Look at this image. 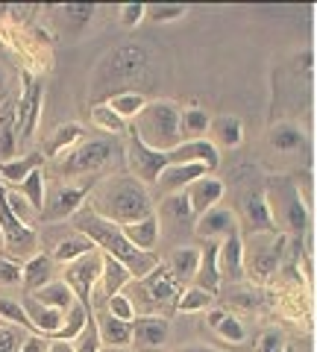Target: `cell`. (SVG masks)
<instances>
[{
	"mask_svg": "<svg viewBox=\"0 0 317 352\" xmlns=\"http://www.w3.org/2000/svg\"><path fill=\"white\" fill-rule=\"evenodd\" d=\"M47 352H74V344H71V340H50Z\"/></svg>",
	"mask_w": 317,
	"mask_h": 352,
	"instance_id": "7bdbcfd3",
	"label": "cell"
},
{
	"mask_svg": "<svg viewBox=\"0 0 317 352\" xmlns=\"http://www.w3.org/2000/svg\"><path fill=\"white\" fill-rule=\"evenodd\" d=\"M74 223H76V229H80L85 238H91V244L100 250V252H106V256H112V258L121 261L124 267L133 273V282L135 279H144L147 273H153L162 264L156 258V252L138 250L133 241L124 235L121 226L112 223V220H106V217H100L89 203H85L80 212L74 214Z\"/></svg>",
	"mask_w": 317,
	"mask_h": 352,
	"instance_id": "6da1fadb",
	"label": "cell"
},
{
	"mask_svg": "<svg viewBox=\"0 0 317 352\" xmlns=\"http://www.w3.org/2000/svg\"><path fill=\"white\" fill-rule=\"evenodd\" d=\"M212 126L209 115L203 112L200 106H188L182 109V124H179V132H182V141H200L203 132Z\"/></svg>",
	"mask_w": 317,
	"mask_h": 352,
	"instance_id": "83f0119b",
	"label": "cell"
},
{
	"mask_svg": "<svg viewBox=\"0 0 317 352\" xmlns=\"http://www.w3.org/2000/svg\"><path fill=\"white\" fill-rule=\"evenodd\" d=\"M238 261H241V244H238V235L235 232H229L226 241H221V252H217L221 276H223V270H235Z\"/></svg>",
	"mask_w": 317,
	"mask_h": 352,
	"instance_id": "e575fe53",
	"label": "cell"
},
{
	"mask_svg": "<svg viewBox=\"0 0 317 352\" xmlns=\"http://www.w3.org/2000/svg\"><path fill=\"white\" fill-rule=\"evenodd\" d=\"M94 314V308L91 305H85L76 300L68 311H65V323L59 329V335L56 338H50V340H76V335L85 329V323H89V317Z\"/></svg>",
	"mask_w": 317,
	"mask_h": 352,
	"instance_id": "d4e9b609",
	"label": "cell"
},
{
	"mask_svg": "<svg viewBox=\"0 0 317 352\" xmlns=\"http://www.w3.org/2000/svg\"><path fill=\"white\" fill-rule=\"evenodd\" d=\"M0 317H3V323L18 326V329H30V332L36 335V329H32L30 317H27L24 302H18V300H6V296H0Z\"/></svg>",
	"mask_w": 317,
	"mask_h": 352,
	"instance_id": "d6a6232c",
	"label": "cell"
},
{
	"mask_svg": "<svg viewBox=\"0 0 317 352\" xmlns=\"http://www.w3.org/2000/svg\"><path fill=\"white\" fill-rule=\"evenodd\" d=\"M41 162H45V153H27V156H21V159L0 162V182L3 185H21L32 170L41 168Z\"/></svg>",
	"mask_w": 317,
	"mask_h": 352,
	"instance_id": "ac0fdd59",
	"label": "cell"
},
{
	"mask_svg": "<svg viewBox=\"0 0 317 352\" xmlns=\"http://www.w3.org/2000/svg\"><path fill=\"white\" fill-rule=\"evenodd\" d=\"M89 194H91V185H62V188H56L45 200L41 217H45V220L74 217L85 203H89Z\"/></svg>",
	"mask_w": 317,
	"mask_h": 352,
	"instance_id": "30bf717a",
	"label": "cell"
},
{
	"mask_svg": "<svg viewBox=\"0 0 317 352\" xmlns=\"http://www.w3.org/2000/svg\"><path fill=\"white\" fill-rule=\"evenodd\" d=\"M6 188L18 191L32 208H36V212H41V208H45L47 194H45V173H41V168H39V170H32L21 185H6Z\"/></svg>",
	"mask_w": 317,
	"mask_h": 352,
	"instance_id": "484cf974",
	"label": "cell"
},
{
	"mask_svg": "<svg viewBox=\"0 0 317 352\" xmlns=\"http://www.w3.org/2000/svg\"><path fill=\"white\" fill-rule=\"evenodd\" d=\"M30 296L36 302L47 305V308H56V311H62V314L76 302V296H74V291L68 288V282H65V279H53L50 285H45V288H39V291H32Z\"/></svg>",
	"mask_w": 317,
	"mask_h": 352,
	"instance_id": "d6986e66",
	"label": "cell"
},
{
	"mask_svg": "<svg viewBox=\"0 0 317 352\" xmlns=\"http://www.w3.org/2000/svg\"><path fill=\"white\" fill-rule=\"evenodd\" d=\"M182 12H185V6H156V9H150L153 21H173V18H179Z\"/></svg>",
	"mask_w": 317,
	"mask_h": 352,
	"instance_id": "b9f144b4",
	"label": "cell"
},
{
	"mask_svg": "<svg viewBox=\"0 0 317 352\" xmlns=\"http://www.w3.org/2000/svg\"><path fill=\"white\" fill-rule=\"evenodd\" d=\"M24 329L18 326H0V352H21V346H24Z\"/></svg>",
	"mask_w": 317,
	"mask_h": 352,
	"instance_id": "74e56055",
	"label": "cell"
},
{
	"mask_svg": "<svg viewBox=\"0 0 317 352\" xmlns=\"http://www.w3.org/2000/svg\"><path fill=\"white\" fill-rule=\"evenodd\" d=\"M109 106H112L124 120H135L147 109V97L138 94V91H124V94H115L112 100H109Z\"/></svg>",
	"mask_w": 317,
	"mask_h": 352,
	"instance_id": "f546056e",
	"label": "cell"
},
{
	"mask_svg": "<svg viewBox=\"0 0 317 352\" xmlns=\"http://www.w3.org/2000/svg\"><path fill=\"white\" fill-rule=\"evenodd\" d=\"M215 132L223 147H235L241 141V124H238V118H221L215 124Z\"/></svg>",
	"mask_w": 317,
	"mask_h": 352,
	"instance_id": "8d00e7d4",
	"label": "cell"
},
{
	"mask_svg": "<svg viewBox=\"0 0 317 352\" xmlns=\"http://www.w3.org/2000/svg\"><path fill=\"white\" fill-rule=\"evenodd\" d=\"M182 109L171 100H156V103H147V109L135 118L133 129L141 135L147 147L153 150H173L182 144Z\"/></svg>",
	"mask_w": 317,
	"mask_h": 352,
	"instance_id": "3957f363",
	"label": "cell"
},
{
	"mask_svg": "<svg viewBox=\"0 0 317 352\" xmlns=\"http://www.w3.org/2000/svg\"><path fill=\"white\" fill-rule=\"evenodd\" d=\"M182 291H185V285H179L177 279H173L168 264H159V267L153 273H147L144 279H135V294H138L135 311H138V305L144 308V314L177 308Z\"/></svg>",
	"mask_w": 317,
	"mask_h": 352,
	"instance_id": "277c9868",
	"label": "cell"
},
{
	"mask_svg": "<svg viewBox=\"0 0 317 352\" xmlns=\"http://www.w3.org/2000/svg\"><path fill=\"white\" fill-rule=\"evenodd\" d=\"M197 267H200V250L197 247H179L168 261V270L173 273V279L185 285V288H188V282H194Z\"/></svg>",
	"mask_w": 317,
	"mask_h": 352,
	"instance_id": "44dd1931",
	"label": "cell"
},
{
	"mask_svg": "<svg viewBox=\"0 0 317 352\" xmlns=\"http://www.w3.org/2000/svg\"><path fill=\"white\" fill-rule=\"evenodd\" d=\"M0 282L3 285H24V264L15 258H0Z\"/></svg>",
	"mask_w": 317,
	"mask_h": 352,
	"instance_id": "f35d334b",
	"label": "cell"
},
{
	"mask_svg": "<svg viewBox=\"0 0 317 352\" xmlns=\"http://www.w3.org/2000/svg\"><path fill=\"white\" fill-rule=\"evenodd\" d=\"M91 124L97 129H106V132H112V135H121V132H127V120L115 112L112 106H94L91 109Z\"/></svg>",
	"mask_w": 317,
	"mask_h": 352,
	"instance_id": "1f68e13d",
	"label": "cell"
},
{
	"mask_svg": "<svg viewBox=\"0 0 317 352\" xmlns=\"http://www.w3.org/2000/svg\"><path fill=\"white\" fill-rule=\"evenodd\" d=\"M97 247L91 244V238H85L83 232H76L71 238H62L56 247H53V261H59V264H71L76 258H83V256H89V252H94Z\"/></svg>",
	"mask_w": 317,
	"mask_h": 352,
	"instance_id": "603a6c76",
	"label": "cell"
},
{
	"mask_svg": "<svg viewBox=\"0 0 317 352\" xmlns=\"http://www.w3.org/2000/svg\"><path fill=\"white\" fill-rule=\"evenodd\" d=\"M100 276H103V252L100 250L65 264V282H68V288L74 291L76 300L85 305H91V294L97 288V282H100Z\"/></svg>",
	"mask_w": 317,
	"mask_h": 352,
	"instance_id": "9c48e42d",
	"label": "cell"
},
{
	"mask_svg": "<svg viewBox=\"0 0 317 352\" xmlns=\"http://www.w3.org/2000/svg\"><path fill=\"white\" fill-rule=\"evenodd\" d=\"M94 320H97V329H100V338H103V346H129L133 344V323L127 320H118L115 314H109L106 308H97L94 311Z\"/></svg>",
	"mask_w": 317,
	"mask_h": 352,
	"instance_id": "9a60e30c",
	"label": "cell"
},
{
	"mask_svg": "<svg viewBox=\"0 0 317 352\" xmlns=\"http://www.w3.org/2000/svg\"><path fill=\"white\" fill-rule=\"evenodd\" d=\"M0 232H3V250L9 252V258L15 256H24L36 247V232L21 220L12 206H9V197H6V185L0 182Z\"/></svg>",
	"mask_w": 317,
	"mask_h": 352,
	"instance_id": "ba28073f",
	"label": "cell"
},
{
	"mask_svg": "<svg viewBox=\"0 0 317 352\" xmlns=\"http://www.w3.org/2000/svg\"><path fill=\"white\" fill-rule=\"evenodd\" d=\"M215 302V294L209 291H203V288H197V285H188V288L182 291L179 296V305H177V311L182 314H194V311H209Z\"/></svg>",
	"mask_w": 317,
	"mask_h": 352,
	"instance_id": "4dcf8cb0",
	"label": "cell"
},
{
	"mask_svg": "<svg viewBox=\"0 0 317 352\" xmlns=\"http://www.w3.org/2000/svg\"><path fill=\"white\" fill-rule=\"evenodd\" d=\"M197 232L206 235V238H223V232H232V214L226 208L215 206L212 212H206L197 223Z\"/></svg>",
	"mask_w": 317,
	"mask_h": 352,
	"instance_id": "4316f807",
	"label": "cell"
},
{
	"mask_svg": "<svg viewBox=\"0 0 317 352\" xmlns=\"http://www.w3.org/2000/svg\"><path fill=\"white\" fill-rule=\"evenodd\" d=\"M129 141H127V164H129V173L135 176L138 182L144 185H156L162 179V173L171 168V150H153L141 141L138 132L129 126Z\"/></svg>",
	"mask_w": 317,
	"mask_h": 352,
	"instance_id": "5b68a950",
	"label": "cell"
},
{
	"mask_svg": "<svg viewBox=\"0 0 317 352\" xmlns=\"http://www.w3.org/2000/svg\"><path fill=\"white\" fill-rule=\"evenodd\" d=\"M21 302H24V308H27V317H30L32 329H36V335H45V338H56V335H59V329H62V323H65V314H62V311L36 302L30 294H27Z\"/></svg>",
	"mask_w": 317,
	"mask_h": 352,
	"instance_id": "5bb4252c",
	"label": "cell"
},
{
	"mask_svg": "<svg viewBox=\"0 0 317 352\" xmlns=\"http://www.w3.org/2000/svg\"><path fill=\"white\" fill-rule=\"evenodd\" d=\"M71 344H74V352H103V338H100V329H97L94 314L89 317L85 329L76 335V340H71Z\"/></svg>",
	"mask_w": 317,
	"mask_h": 352,
	"instance_id": "836d02e7",
	"label": "cell"
},
{
	"mask_svg": "<svg viewBox=\"0 0 317 352\" xmlns=\"http://www.w3.org/2000/svg\"><path fill=\"white\" fill-rule=\"evenodd\" d=\"M106 311H109V314H115L118 320H127V323H133V320H135V305H133V300H129L127 288H124L121 294H115L112 300L106 302Z\"/></svg>",
	"mask_w": 317,
	"mask_h": 352,
	"instance_id": "d590c367",
	"label": "cell"
},
{
	"mask_svg": "<svg viewBox=\"0 0 317 352\" xmlns=\"http://www.w3.org/2000/svg\"><path fill=\"white\" fill-rule=\"evenodd\" d=\"M50 349V338L45 335H27L24 346H21V352H47Z\"/></svg>",
	"mask_w": 317,
	"mask_h": 352,
	"instance_id": "60d3db41",
	"label": "cell"
},
{
	"mask_svg": "<svg viewBox=\"0 0 317 352\" xmlns=\"http://www.w3.org/2000/svg\"><path fill=\"white\" fill-rule=\"evenodd\" d=\"M3 82H6V76H3V71H0V91H3Z\"/></svg>",
	"mask_w": 317,
	"mask_h": 352,
	"instance_id": "bcb514c9",
	"label": "cell"
},
{
	"mask_svg": "<svg viewBox=\"0 0 317 352\" xmlns=\"http://www.w3.org/2000/svg\"><path fill=\"white\" fill-rule=\"evenodd\" d=\"M89 206L100 217L112 220L118 226L138 223V220L153 214L150 194L144 188V182H138L135 176H112L103 185H97Z\"/></svg>",
	"mask_w": 317,
	"mask_h": 352,
	"instance_id": "7a4b0ae2",
	"label": "cell"
},
{
	"mask_svg": "<svg viewBox=\"0 0 317 352\" xmlns=\"http://www.w3.org/2000/svg\"><path fill=\"white\" fill-rule=\"evenodd\" d=\"M0 326H9V323H3V317H0Z\"/></svg>",
	"mask_w": 317,
	"mask_h": 352,
	"instance_id": "c3c4849f",
	"label": "cell"
},
{
	"mask_svg": "<svg viewBox=\"0 0 317 352\" xmlns=\"http://www.w3.org/2000/svg\"><path fill=\"white\" fill-rule=\"evenodd\" d=\"M53 279H56L53 276V256H47V252H36V256L24 264V288L30 294L45 288Z\"/></svg>",
	"mask_w": 317,
	"mask_h": 352,
	"instance_id": "ffe728a7",
	"label": "cell"
},
{
	"mask_svg": "<svg viewBox=\"0 0 317 352\" xmlns=\"http://www.w3.org/2000/svg\"><path fill=\"white\" fill-rule=\"evenodd\" d=\"M168 332H171V323L159 314H144V317H135L133 320V344L147 352L165 344Z\"/></svg>",
	"mask_w": 317,
	"mask_h": 352,
	"instance_id": "7c38bea8",
	"label": "cell"
},
{
	"mask_svg": "<svg viewBox=\"0 0 317 352\" xmlns=\"http://www.w3.org/2000/svg\"><path fill=\"white\" fill-rule=\"evenodd\" d=\"M103 352H129V346H121V349H115V346H103Z\"/></svg>",
	"mask_w": 317,
	"mask_h": 352,
	"instance_id": "f6af8a7d",
	"label": "cell"
},
{
	"mask_svg": "<svg viewBox=\"0 0 317 352\" xmlns=\"http://www.w3.org/2000/svg\"><path fill=\"white\" fill-rule=\"evenodd\" d=\"M41 97L45 88L32 74H21V94H18V147H27L36 135L39 118H41Z\"/></svg>",
	"mask_w": 317,
	"mask_h": 352,
	"instance_id": "52a82bcc",
	"label": "cell"
},
{
	"mask_svg": "<svg viewBox=\"0 0 317 352\" xmlns=\"http://www.w3.org/2000/svg\"><path fill=\"white\" fill-rule=\"evenodd\" d=\"M0 94H3V91H0Z\"/></svg>",
	"mask_w": 317,
	"mask_h": 352,
	"instance_id": "681fc988",
	"label": "cell"
},
{
	"mask_svg": "<svg viewBox=\"0 0 317 352\" xmlns=\"http://www.w3.org/2000/svg\"><path fill=\"white\" fill-rule=\"evenodd\" d=\"M121 229H124V235L144 252H153V247H156V241H159V217L156 214L138 220V223H127Z\"/></svg>",
	"mask_w": 317,
	"mask_h": 352,
	"instance_id": "7402d4cb",
	"label": "cell"
},
{
	"mask_svg": "<svg viewBox=\"0 0 317 352\" xmlns=\"http://www.w3.org/2000/svg\"><path fill=\"white\" fill-rule=\"evenodd\" d=\"M179 352H212L209 346H185V349H179Z\"/></svg>",
	"mask_w": 317,
	"mask_h": 352,
	"instance_id": "ee69618b",
	"label": "cell"
},
{
	"mask_svg": "<svg viewBox=\"0 0 317 352\" xmlns=\"http://www.w3.org/2000/svg\"><path fill=\"white\" fill-rule=\"evenodd\" d=\"M217 252L221 244H206L200 250V267H197L194 285L209 294H217V285H221V264H217Z\"/></svg>",
	"mask_w": 317,
	"mask_h": 352,
	"instance_id": "e0dca14e",
	"label": "cell"
},
{
	"mask_svg": "<svg viewBox=\"0 0 317 352\" xmlns=\"http://www.w3.org/2000/svg\"><path fill=\"white\" fill-rule=\"evenodd\" d=\"M0 247H3V232H0Z\"/></svg>",
	"mask_w": 317,
	"mask_h": 352,
	"instance_id": "7dc6e473",
	"label": "cell"
},
{
	"mask_svg": "<svg viewBox=\"0 0 317 352\" xmlns=\"http://www.w3.org/2000/svg\"><path fill=\"white\" fill-rule=\"evenodd\" d=\"M18 150V97L0 94V162L15 159Z\"/></svg>",
	"mask_w": 317,
	"mask_h": 352,
	"instance_id": "8fae6325",
	"label": "cell"
},
{
	"mask_svg": "<svg viewBox=\"0 0 317 352\" xmlns=\"http://www.w3.org/2000/svg\"><path fill=\"white\" fill-rule=\"evenodd\" d=\"M185 197H188V206H191V214L194 217H203L206 212H212V208L217 206V200L223 197V182L215 179L212 173L200 176L188 191H185Z\"/></svg>",
	"mask_w": 317,
	"mask_h": 352,
	"instance_id": "4fadbf2b",
	"label": "cell"
},
{
	"mask_svg": "<svg viewBox=\"0 0 317 352\" xmlns=\"http://www.w3.org/2000/svg\"><path fill=\"white\" fill-rule=\"evenodd\" d=\"M206 173H212L206 164H171V168L162 173V179L156 182L162 191H168V194H177V191H182V188H191V185L200 179V176H206Z\"/></svg>",
	"mask_w": 317,
	"mask_h": 352,
	"instance_id": "2e32d148",
	"label": "cell"
},
{
	"mask_svg": "<svg viewBox=\"0 0 317 352\" xmlns=\"http://www.w3.org/2000/svg\"><path fill=\"white\" fill-rule=\"evenodd\" d=\"M80 138H83V126H80V124H65V126H59V129L47 138V144H45V159H56V156H65V153H71Z\"/></svg>",
	"mask_w": 317,
	"mask_h": 352,
	"instance_id": "cb8c5ba5",
	"label": "cell"
},
{
	"mask_svg": "<svg viewBox=\"0 0 317 352\" xmlns=\"http://www.w3.org/2000/svg\"><path fill=\"white\" fill-rule=\"evenodd\" d=\"M209 326L223 340H229V344H241V340H244V326L238 323V317L226 314V311H212L209 314Z\"/></svg>",
	"mask_w": 317,
	"mask_h": 352,
	"instance_id": "f1b7e54d",
	"label": "cell"
},
{
	"mask_svg": "<svg viewBox=\"0 0 317 352\" xmlns=\"http://www.w3.org/2000/svg\"><path fill=\"white\" fill-rule=\"evenodd\" d=\"M144 15H147V6L144 3H129V6L121 9V24L124 27H135Z\"/></svg>",
	"mask_w": 317,
	"mask_h": 352,
	"instance_id": "ab89813d",
	"label": "cell"
},
{
	"mask_svg": "<svg viewBox=\"0 0 317 352\" xmlns=\"http://www.w3.org/2000/svg\"><path fill=\"white\" fill-rule=\"evenodd\" d=\"M115 156V144L112 141H83L76 144L71 153H65L59 159L56 168L65 176H83V173H97L103 170Z\"/></svg>",
	"mask_w": 317,
	"mask_h": 352,
	"instance_id": "8992f818",
	"label": "cell"
}]
</instances>
